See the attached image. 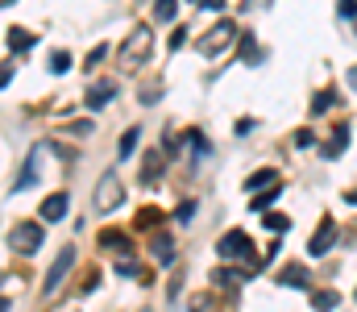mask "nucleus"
<instances>
[{
	"label": "nucleus",
	"instance_id": "bb28decb",
	"mask_svg": "<svg viewBox=\"0 0 357 312\" xmlns=\"http://www.w3.org/2000/svg\"><path fill=\"white\" fill-rule=\"evenodd\" d=\"M67 133H79V138H84V133H91V121H88V117H84V121H71V125H67Z\"/></svg>",
	"mask_w": 357,
	"mask_h": 312
},
{
	"label": "nucleus",
	"instance_id": "6ab92c4d",
	"mask_svg": "<svg viewBox=\"0 0 357 312\" xmlns=\"http://www.w3.org/2000/svg\"><path fill=\"white\" fill-rule=\"evenodd\" d=\"M137 142H142V129H125V138H121V158H133Z\"/></svg>",
	"mask_w": 357,
	"mask_h": 312
},
{
	"label": "nucleus",
	"instance_id": "1a4fd4ad",
	"mask_svg": "<svg viewBox=\"0 0 357 312\" xmlns=\"http://www.w3.org/2000/svg\"><path fill=\"white\" fill-rule=\"evenodd\" d=\"M42 158H46V146H33V150H29V163H25V171H21V179L13 184V192H25V188L38 179V167H42Z\"/></svg>",
	"mask_w": 357,
	"mask_h": 312
},
{
	"label": "nucleus",
	"instance_id": "c85d7f7f",
	"mask_svg": "<svg viewBox=\"0 0 357 312\" xmlns=\"http://www.w3.org/2000/svg\"><path fill=\"white\" fill-rule=\"evenodd\" d=\"M337 13H341V17H357V0H341Z\"/></svg>",
	"mask_w": 357,
	"mask_h": 312
},
{
	"label": "nucleus",
	"instance_id": "f257e3e1",
	"mask_svg": "<svg viewBox=\"0 0 357 312\" xmlns=\"http://www.w3.org/2000/svg\"><path fill=\"white\" fill-rule=\"evenodd\" d=\"M150 46H154V34H150V25H137V29H133V34L121 42V50H116V63H121V71H137V67L146 63Z\"/></svg>",
	"mask_w": 357,
	"mask_h": 312
},
{
	"label": "nucleus",
	"instance_id": "f03ea898",
	"mask_svg": "<svg viewBox=\"0 0 357 312\" xmlns=\"http://www.w3.org/2000/svg\"><path fill=\"white\" fill-rule=\"evenodd\" d=\"M216 254H220L225 262H245V258L254 254V242H250L245 229H229V233L216 242Z\"/></svg>",
	"mask_w": 357,
	"mask_h": 312
},
{
	"label": "nucleus",
	"instance_id": "423d86ee",
	"mask_svg": "<svg viewBox=\"0 0 357 312\" xmlns=\"http://www.w3.org/2000/svg\"><path fill=\"white\" fill-rule=\"evenodd\" d=\"M71 262H75V246H63V250H59V258H54V267L46 271V296H50V292H59V283L67 279Z\"/></svg>",
	"mask_w": 357,
	"mask_h": 312
},
{
	"label": "nucleus",
	"instance_id": "412c9836",
	"mask_svg": "<svg viewBox=\"0 0 357 312\" xmlns=\"http://www.w3.org/2000/svg\"><path fill=\"white\" fill-rule=\"evenodd\" d=\"M158 221H162V212H158V208H142V212H137V221H133V225H137V229H154V225H158Z\"/></svg>",
	"mask_w": 357,
	"mask_h": 312
},
{
	"label": "nucleus",
	"instance_id": "a878e982",
	"mask_svg": "<svg viewBox=\"0 0 357 312\" xmlns=\"http://www.w3.org/2000/svg\"><path fill=\"white\" fill-rule=\"evenodd\" d=\"M191 146H195V154H199V158H208V154H212V146H208V138H204V133H191Z\"/></svg>",
	"mask_w": 357,
	"mask_h": 312
},
{
	"label": "nucleus",
	"instance_id": "2eb2a0df",
	"mask_svg": "<svg viewBox=\"0 0 357 312\" xmlns=\"http://www.w3.org/2000/svg\"><path fill=\"white\" fill-rule=\"evenodd\" d=\"M112 96H116V88L100 80V84H91V92H88V108H104V104L112 101Z\"/></svg>",
	"mask_w": 357,
	"mask_h": 312
},
{
	"label": "nucleus",
	"instance_id": "393cba45",
	"mask_svg": "<svg viewBox=\"0 0 357 312\" xmlns=\"http://www.w3.org/2000/svg\"><path fill=\"white\" fill-rule=\"evenodd\" d=\"M337 104V92H320L316 101H312V112H324V108H333Z\"/></svg>",
	"mask_w": 357,
	"mask_h": 312
},
{
	"label": "nucleus",
	"instance_id": "cd10ccee",
	"mask_svg": "<svg viewBox=\"0 0 357 312\" xmlns=\"http://www.w3.org/2000/svg\"><path fill=\"white\" fill-rule=\"evenodd\" d=\"M104 59H108V46H96V50H91V59H88V67H100Z\"/></svg>",
	"mask_w": 357,
	"mask_h": 312
},
{
	"label": "nucleus",
	"instance_id": "f704fd0d",
	"mask_svg": "<svg viewBox=\"0 0 357 312\" xmlns=\"http://www.w3.org/2000/svg\"><path fill=\"white\" fill-rule=\"evenodd\" d=\"M0 312H8V296H0Z\"/></svg>",
	"mask_w": 357,
	"mask_h": 312
},
{
	"label": "nucleus",
	"instance_id": "39448f33",
	"mask_svg": "<svg viewBox=\"0 0 357 312\" xmlns=\"http://www.w3.org/2000/svg\"><path fill=\"white\" fill-rule=\"evenodd\" d=\"M121 200H125L121 179H116L112 171H104L100 184H96V208H100V212H112V208H121Z\"/></svg>",
	"mask_w": 357,
	"mask_h": 312
},
{
	"label": "nucleus",
	"instance_id": "4be33fe9",
	"mask_svg": "<svg viewBox=\"0 0 357 312\" xmlns=\"http://www.w3.org/2000/svg\"><path fill=\"white\" fill-rule=\"evenodd\" d=\"M175 8H178V0H154V17H158V21H171Z\"/></svg>",
	"mask_w": 357,
	"mask_h": 312
},
{
	"label": "nucleus",
	"instance_id": "a211bd4d",
	"mask_svg": "<svg viewBox=\"0 0 357 312\" xmlns=\"http://www.w3.org/2000/svg\"><path fill=\"white\" fill-rule=\"evenodd\" d=\"M33 46V34H25V29H8V50H29Z\"/></svg>",
	"mask_w": 357,
	"mask_h": 312
},
{
	"label": "nucleus",
	"instance_id": "e433bc0d",
	"mask_svg": "<svg viewBox=\"0 0 357 312\" xmlns=\"http://www.w3.org/2000/svg\"><path fill=\"white\" fill-rule=\"evenodd\" d=\"M146 312H150V309H146Z\"/></svg>",
	"mask_w": 357,
	"mask_h": 312
},
{
	"label": "nucleus",
	"instance_id": "ddd939ff",
	"mask_svg": "<svg viewBox=\"0 0 357 312\" xmlns=\"http://www.w3.org/2000/svg\"><path fill=\"white\" fill-rule=\"evenodd\" d=\"M278 283H282V288H307V283H312V275H307V271H303L299 262H291V267H282Z\"/></svg>",
	"mask_w": 357,
	"mask_h": 312
},
{
	"label": "nucleus",
	"instance_id": "dca6fc26",
	"mask_svg": "<svg viewBox=\"0 0 357 312\" xmlns=\"http://www.w3.org/2000/svg\"><path fill=\"white\" fill-rule=\"evenodd\" d=\"M307 296H312V309H316V312H333L337 304H341V296H337V292H307Z\"/></svg>",
	"mask_w": 357,
	"mask_h": 312
},
{
	"label": "nucleus",
	"instance_id": "72a5a7b5",
	"mask_svg": "<svg viewBox=\"0 0 357 312\" xmlns=\"http://www.w3.org/2000/svg\"><path fill=\"white\" fill-rule=\"evenodd\" d=\"M345 200H349V205H357V188H354V192H345Z\"/></svg>",
	"mask_w": 357,
	"mask_h": 312
},
{
	"label": "nucleus",
	"instance_id": "20e7f679",
	"mask_svg": "<svg viewBox=\"0 0 357 312\" xmlns=\"http://www.w3.org/2000/svg\"><path fill=\"white\" fill-rule=\"evenodd\" d=\"M8 246H13L17 254H33V250L42 246V225H33V221H17L13 233H8Z\"/></svg>",
	"mask_w": 357,
	"mask_h": 312
},
{
	"label": "nucleus",
	"instance_id": "b1692460",
	"mask_svg": "<svg viewBox=\"0 0 357 312\" xmlns=\"http://www.w3.org/2000/svg\"><path fill=\"white\" fill-rule=\"evenodd\" d=\"M274 200H278V188H270V192H258V196H254V208H258V212H266Z\"/></svg>",
	"mask_w": 357,
	"mask_h": 312
},
{
	"label": "nucleus",
	"instance_id": "9b49d317",
	"mask_svg": "<svg viewBox=\"0 0 357 312\" xmlns=\"http://www.w3.org/2000/svg\"><path fill=\"white\" fill-rule=\"evenodd\" d=\"M262 188H278V167H262L245 179V192H262Z\"/></svg>",
	"mask_w": 357,
	"mask_h": 312
},
{
	"label": "nucleus",
	"instance_id": "5701e85b",
	"mask_svg": "<svg viewBox=\"0 0 357 312\" xmlns=\"http://www.w3.org/2000/svg\"><path fill=\"white\" fill-rule=\"evenodd\" d=\"M266 229H270V233H287V229H291V221H287L282 212H270V216H266Z\"/></svg>",
	"mask_w": 357,
	"mask_h": 312
},
{
	"label": "nucleus",
	"instance_id": "f3484780",
	"mask_svg": "<svg viewBox=\"0 0 357 312\" xmlns=\"http://www.w3.org/2000/svg\"><path fill=\"white\" fill-rule=\"evenodd\" d=\"M345 146H349V129H345V125H337V133H333V142L324 146V158H337V154H341Z\"/></svg>",
	"mask_w": 357,
	"mask_h": 312
},
{
	"label": "nucleus",
	"instance_id": "f8f14e48",
	"mask_svg": "<svg viewBox=\"0 0 357 312\" xmlns=\"http://www.w3.org/2000/svg\"><path fill=\"white\" fill-rule=\"evenodd\" d=\"M162 154L158 150H146V163H142V184H158V175H162Z\"/></svg>",
	"mask_w": 357,
	"mask_h": 312
},
{
	"label": "nucleus",
	"instance_id": "4468645a",
	"mask_svg": "<svg viewBox=\"0 0 357 312\" xmlns=\"http://www.w3.org/2000/svg\"><path fill=\"white\" fill-rule=\"evenodd\" d=\"M241 283H245V271H229V267L212 271V288H241Z\"/></svg>",
	"mask_w": 357,
	"mask_h": 312
},
{
	"label": "nucleus",
	"instance_id": "6e6552de",
	"mask_svg": "<svg viewBox=\"0 0 357 312\" xmlns=\"http://www.w3.org/2000/svg\"><path fill=\"white\" fill-rule=\"evenodd\" d=\"M337 242V225L333 221H320V229L312 233V242H307V254L312 258H320V254H328V246Z\"/></svg>",
	"mask_w": 357,
	"mask_h": 312
},
{
	"label": "nucleus",
	"instance_id": "aec40b11",
	"mask_svg": "<svg viewBox=\"0 0 357 312\" xmlns=\"http://www.w3.org/2000/svg\"><path fill=\"white\" fill-rule=\"evenodd\" d=\"M50 71H54V75H67V71H71V54H67V50H54V54H50Z\"/></svg>",
	"mask_w": 357,
	"mask_h": 312
},
{
	"label": "nucleus",
	"instance_id": "9d476101",
	"mask_svg": "<svg viewBox=\"0 0 357 312\" xmlns=\"http://www.w3.org/2000/svg\"><path fill=\"white\" fill-rule=\"evenodd\" d=\"M150 254H154L162 267H171V262H175V242H171V233H154V242H150Z\"/></svg>",
	"mask_w": 357,
	"mask_h": 312
},
{
	"label": "nucleus",
	"instance_id": "0eeeda50",
	"mask_svg": "<svg viewBox=\"0 0 357 312\" xmlns=\"http://www.w3.org/2000/svg\"><path fill=\"white\" fill-rule=\"evenodd\" d=\"M67 208H71V196H67V192H50V196L42 200L38 212H42V221H46V225H54V221H63V216H67Z\"/></svg>",
	"mask_w": 357,
	"mask_h": 312
},
{
	"label": "nucleus",
	"instance_id": "7c9ffc66",
	"mask_svg": "<svg viewBox=\"0 0 357 312\" xmlns=\"http://www.w3.org/2000/svg\"><path fill=\"white\" fill-rule=\"evenodd\" d=\"M295 146H312V129H299L295 133Z\"/></svg>",
	"mask_w": 357,
	"mask_h": 312
},
{
	"label": "nucleus",
	"instance_id": "c9c22d12",
	"mask_svg": "<svg viewBox=\"0 0 357 312\" xmlns=\"http://www.w3.org/2000/svg\"><path fill=\"white\" fill-rule=\"evenodd\" d=\"M349 84H354V88H357V67H354V71H349Z\"/></svg>",
	"mask_w": 357,
	"mask_h": 312
},
{
	"label": "nucleus",
	"instance_id": "c756f323",
	"mask_svg": "<svg viewBox=\"0 0 357 312\" xmlns=\"http://www.w3.org/2000/svg\"><path fill=\"white\" fill-rule=\"evenodd\" d=\"M183 42H187V29H175V34H171V50H178Z\"/></svg>",
	"mask_w": 357,
	"mask_h": 312
},
{
	"label": "nucleus",
	"instance_id": "473e14b6",
	"mask_svg": "<svg viewBox=\"0 0 357 312\" xmlns=\"http://www.w3.org/2000/svg\"><path fill=\"white\" fill-rule=\"evenodd\" d=\"M199 4H204V8H216V13L225 8V0H199Z\"/></svg>",
	"mask_w": 357,
	"mask_h": 312
},
{
	"label": "nucleus",
	"instance_id": "7ed1b4c3",
	"mask_svg": "<svg viewBox=\"0 0 357 312\" xmlns=\"http://www.w3.org/2000/svg\"><path fill=\"white\" fill-rule=\"evenodd\" d=\"M233 38H237V25H233V21H220L216 29H208V34L199 38V54H204V59H216Z\"/></svg>",
	"mask_w": 357,
	"mask_h": 312
},
{
	"label": "nucleus",
	"instance_id": "2f4dec72",
	"mask_svg": "<svg viewBox=\"0 0 357 312\" xmlns=\"http://www.w3.org/2000/svg\"><path fill=\"white\" fill-rule=\"evenodd\" d=\"M8 80H13V63H4V67H0V88H4Z\"/></svg>",
	"mask_w": 357,
	"mask_h": 312
}]
</instances>
